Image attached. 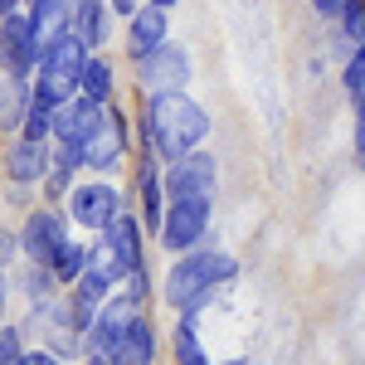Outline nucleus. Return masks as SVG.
Instances as JSON below:
<instances>
[{
  "label": "nucleus",
  "instance_id": "obj_19",
  "mask_svg": "<svg viewBox=\"0 0 365 365\" xmlns=\"http://www.w3.org/2000/svg\"><path fill=\"white\" fill-rule=\"evenodd\" d=\"M49 268L58 273V282H78V273L88 268V249H83V244H73V239H68V244H63V249H58L54 258H49Z\"/></svg>",
  "mask_w": 365,
  "mask_h": 365
},
{
  "label": "nucleus",
  "instance_id": "obj_9",
  "mask_svg": "<svg viewBox=\"0 0 365 365\" xmlns=\"http://www.w3.org/2000/svg\"><path fill=\"white\" fill-rule=\"evenodd\" d=\"M103 103L98 98H88V93H73L68 103H58V113H54V137L58 141H78L83 146L93 132H98V122H103Z\"/></svg>",
  "mask_w": 365,
  "mask_h": 365
},
{
  "label": "nucleus",
  "instance_id": "obj_25",
  "mask_svg": "<svg viewBox=\"0 0 365 365\" xmlns=\"http://www.w3.org/2000/svg\"><path fill=\"white\" fill-rule=\"evenodd\" d=\"M20 356H25V351H20V331L5 327V331H0V361H20Z\"/></svg>",
  "mask_w": 365,
  "mask_h": 365
},
{
  "label": "nucleus",
  "instance_id": "obj_18",
  "mask_svg": "<svg viewBox=\"0 0 365 365\" xmlns=\"http://www.w3.org/2000/svg\"><path fill=\"white\" fill-rule=\"evenodd\" d=\"M54 113H58V103H49V98H29V108H25V137H54Z\"/></svg>",
  "mask_w": 365,
  "mask_h": 365
},
{
  "label": "nucleus",
  "instance_id": "obj_12",
  "mask_svg": "<svg viewBox=\"0 0 365 365\" xmlns=\"http://www.w3.org/2000/svg\"><path fill=\"white\" fill-rule=\"evenodd\" d=\"M49 161H54L49 156V137H20L5 151V175L29 185V180H44L49 175Z\"/></svg>",
  "mask_w": 365,
  "mask_h": 365
},
{
  "label": "nucleus",
  "instance_id": "obj_30",
  "mask_svg": "<svg viewBox=\"0 0 365 365\" xmlns=\"http://www.w3.org/2000/svg\"><path fill=\"white\" fill-rule=\"evenodd\" d=\"M108 5H113V10H117V15H127V20H132V15H137V10H141V5H137V0H108Z\"/></svg>",
  "mask_w": 365,
  "mask_h": 365
},
{
  "label": "nucleus",
  "instance_id": "obj_17",
  "mask_svg": "<svg viewBox=\"0 0 365 365\" xmlns=\"http://www.w3.org/2000/svg\"><path fill=\"white\" fill-rule=\"evenodd\" d=\"M73 29L83 34L88 44H103L108 39V10H103V0H78L73 5Z\"/></svg>",
  "mask_w": 365,
  "mask_h": 365
},
{
  "label": "nucleus",
  "instance_id": "obj_5",
  "mask_svg": "<svg viewBox=\"0 0 365 365\" xmlns=\"http://www.w3.org/2000/svg\"><path fill=\"white\" fill-rule=\"evenodd\" d=\"M210 229V195H170L166 220H161V244L175 253L195 249L200 234Z\"/></svg>",
  "mask_w": 365,
  "mask_h": 365
},
{
  "label": "nucleus",
  "instance_id": "obj_2",
  "mask_svg": "<svg viewBox=\"0 0 365 365\" xmlns=\"http://www.w3.org/2000/svg\"><path fill=\"white\" fill-rule=\"evenodd\" d=\"M88 44L78 29H63L58 39L44 44V58H39V78H34V93L49 98V103H68L73 93H83V68H88Z\"/></svg>",
  "mask_w": 365,
  "mask_h": 365
},
{
  "label": "nucleus",
  "instance_id": "obj_28",
  "mask_svg": "<svg viewBox=\"0 0 365 365\" xmlns=\"http://www.w3.org/2000/svg\"><path fill=\"white\" fill-rule=\"evenodd\" d=\"M312 5H317V15H341L351 0H312Z\"/></svg>",
  "mask_w": 365,
  "mask_h": 365
},
{
  "label": "nucleus",
  "instance_id": "obj_22",
  "mask_svg": "<svg viewBox=\"0 0 365 365\" xmlns=\"http://www.w3.org/2000/svg\"><path fill=\"white\" fill-rule=\"evenodd\" d=\"M83 93H88V98H98V103H108V98H113V68H108L103 58H88V68H83Z\"/></svg>",
  "mask_w": 365,
  "mask_h": 365
},
{
  "label": "nucleus",
  "instance_id": "obj_4",
  "mask_svg": "<svg viewBox=\"0 0 365 365\" xmlns=\"http://www.w3.org/2000/svg\"><path fill=\"white\" fill-rule=\"evenodd\" d=\"M39 58H44V39H39L34 20L10 10L0 20V73L5 78H29L39 68Z\"/></svg>",
  "mask_w": 365,
  "mask_h": 365
},
{
  "label": "nucleus",
  "instance_id": "obj_14",
  "mask_svg": "<svg viewBox=\"0 0 365 365\" xmlns=\"http://www.w3.org/2000/svg\"><path fill=\"white\" fill-rule=\"evenodd\" d=\"M151 356H156L151 322H146L141 312H132V322L122 327V336H117V346H113V365H146Z\"/></svg>",
  "mask_w": 365,
  "mask_h": 365
},
{
  "label": "nucleus",
  "instance_id": "obj_29",
  "mask_svg": "<svg viewBox=\"0 0 365 365\" xmlns=\"http://www.w3.org/2000/svg\"><path fill=\"white\" fill-rule=\"evenodd\" d=\"M20 361L25 365H54V351H25Z\"/></svg>",
  "mask_w": 365,
  "mask_h": 365
},
{
  "label": "nucleus",
  "instance_id": "obj_32",
  "mask_svg": "<svg viewBox=\"0 0 365 365\" xmlns=\"http://www.w3.org/2000/svg\"><path fill=\"white\" fill-rule=\"evenodd\" d=\"M0 307H5V273H0Z\"/></svg>",
  "mask_w": 365,
  "mask_h": 365
},
{
  "label": "nucleus",
  "instance_id": "obj_3",
  "mask_svg": "<svg viewBox=\"0 0 365 365\" xmlns=\"http://www.w3.org/2000/svg\"><path fill=\"white\" fill-rule=\"evenodd\" d=\"M234 273H239V263H234V258H225V253H190V258H180V263L170 268L166 302L175 312H190V317H195L200 302H205L220 282H229Z\"/></svg>",
  "mask_w": 365,
  "mask_h": 365
},
{
  "label": "nucleus",
  "instance_id": "obj_24",
  "mask_svg": "<svg viewBox=\"0 0 365 365\" xmlns=\"http://www.w3.org/2000/svg\"><path fill=\"white\" fill-rule=\"evenodd\" d=\"M346 93H365V44H356V58L346 63Z\"/></svg>",
  "mask_w": 365,
  "mask_h": 365
},
{
  "label": "nucleus",
  "instance_id": "obj_31",
  "mask_svg": "<svg viewBox=\"0 0 365 365\" xmlns=\"http://www.w3.org/2000/svg\"><path fill=\"white\" fill-rule=\"evenodd\" d=\"M15 5H20V0H0V20H5V15H10Z\"/></svg>",
  "mask_w": 365,
  "mask_h": 365
},
{
  "label": "nucleus",
  "instance_id": "obj_15",
  "mask_svg": "<svg viewBox=\"0 0 365 365\" xmlns=\"http://www.w3.org/2000/svg\"><path fill=\"white\" fill-rule=\"evenodd\" d=\"M103 244L113 249V258L127 268V273H137V268H141V225L132 220V215H117L113 225L103 229Z\"/></svg>",
  "mask_w": 365,
  "mask_h": 365
},
{
  "label": "nucleus",
  "instance_id": "obj_21",
  "mask_svg": "<svg viewBox=\"0 0 365 365\" xmlns=\"http://www.w3.org/2000/svg\"><path fill=\"white\" fill-rule=\"evenodd\" d=\"M141 200H146V225L161 234V220H166V215H161V180H156V166H151V161L141 166Z\"/></svg>",
  "mask_w": 365,
  "mask_h": 365
},
{
  "label": "nucleus",
  "instance_id": "obj_7",
  "mask_svg": "<svg viewBox=\"0 0 365 365\" xmlns=\"http://www.w3.org/2000/svg\"><path fill=\"white\" fill-rule=\"evenodd\" d=\"M215 180H220V166L210 151H185L170 161L166 190L170 195H215Z\"/></svg>",
  "mask_w": 365,
  "mask_h": 365
},
{
  "label": "nucleus",
  "instance_id": "obj_6",
  "mask_svg": "<svg viewBox=\"0 0 365 365\" xmlns=\"http://www.w3.org/2000/svg\"><path fill=\"white\" fill-rule=\"evenodd\" d=\"M137 73H141V88H146V93H175V88L190 83V54L166 39L161 49H151L146 58H137Z\"/></svg>",
  "mask_w": 365,
  "mask_h": 365
},
{
  "label": "nucleus",
  "instance_id": "obj_34",
  "mask_svg": "<svg viewBox=\"0 0 365 365\" xmlns=\"http://www.w3.org/2000/svg\"><path fill=\"white\" fill-rule=\"evenodd\" d=\"M361 170H365V151H361Z\"/></svg>",
  "mask_w": 365,
  "mask_h": 365
},
{
  "label": "nucleus",
  "instance_id": "obj_11",
  "mask_svg": "<svg viewBox=\"0 0 365 365\" xmlns=\"http://www.w3.org/2000/svg\"><path fill=\"white\" fill-rule=\"evenodd\" d=\"M122 151H127V127H122V117L108 113L98 122V132L83 141V166L93 170H113L122 161Z\"/></svg>",
  "mask_w": 365,
  "mask_h": 365
},
{
  "label": "nucleus",
  "instance_id": "obj_33",
  "mask_svg": "<svg viewBox=\"0 0 365 365\" xmlns=\"http://www.w3.org/2000/svg\"><path fill=\"white\" fill-rule=\"evenodd\" d=\"M156 5H166V10H170V5H175V0H156Z\"/></svg>",
  "mask_w": 365,
  "mask_h": 365
},
{
  "label": "nucleus",
  "instance_id": "obj_27",
  "mask_svg": "<svg viewBox=\"0 0 365 365\" xmlns=\"http://www.w3.org/2000/svg\"><path fill=\"white\" fill-rule=\"evenodd\" d=\"M356 151H365V93H356Z\"/></svg>",
  "mask_w": 365,
  "mask_h": 365
},
{
  "label": "nucleus",
  "instance_id": "obj_13",
  "mask_svg": "<svg viewBox=\"0 0 365 365\" xmlns=\"http://www.w3.org/2000/svg\"><path fill=\"white\" fill-rule=\"evenodd\" d=\"M166 5H141L137 15H132V34H127V49H132V58H146L151 49H161L166 44Z\"/></svg>",
  "mask_w": 365,
  "mask_h": 365
},
{
  "label": "nucleus",
  "instance_id": "obj_8",
  "mask_svg": "<svg viewBox=\"0 0 365 365\" xmlns=\"http://www.w3.org/2000/svg\"><path fill=\"white\" fill-rule=\"evenodd\" d=\"M68 210L83 229H108L117 220V190L108 180H93V185H73L68 190Z\"/></svg>",
  "mask_w": 365,
  "mask_h": 365
},
{
  "label": "nucleus",
  "instance_id": "obj_20",
  "mask_svg": "<svg viewBox=\"0 0 365 365\" xmlns=\"http://www.w3.org/2000/svg\"><path fill=\"white\" fill-rule=\"evenodd\" d=\"M175 361L180 365H205V346H200L195 327H190V312H180V327H175Z\"/></svg>",
  "mask_w": 365,
  "mask_h": 365
},
{
  "label": "nucleus",
  "instance_id": "obj_23",
  "mask_svg": "<svg viewBox=\"0 0 365 365\" xmlns=\"http://www.w3.org/2000/svg\"><path fill=\"white\" fill-rule=\"evenodd\" d=\"M341 29H346L351 44H365V0H351V5L341 10Z\"/></svg>",
  "mask_w": 365,
  "mask_h": 365
},
{
  "label": "nucleus",
  "instance_id": "obj_26",
  "mask_svg": "<svg viewBox=\"0 0 365 365\" xmlns=\"http://www.w3.org/2000/svg\"><path fill=\"white\" fill-rule=\"evenodd\" d=\"M15 249H25V244H20V239H15L10 229H0V273L10 268V258H15Z\"/></svg>",
  "mask_w": 365,
  "mask_h": 365
},
{
  "label": "nucleus",
  "instance_id": "obj_10",
  "mask_svg": "<svg viewBox=\"0 0 365 365\" xmlns=\"http://www.w3.org/2000/svg\"><path fill=\"white\" fill-rule=\"evenodd\" d=\"M20 244H25L29 263H49V258L68 244V229H63V220H58L54 210H34L25 234H20Z\"/></svg>",
  "mask_w": 365,
  "mask_h": 365
},
{
  "label": "nucleus",
  "instance_id": "obj_1",
  "mask_svg": "<svg viewBox=\"0 0 365 365\" xmlns=\"http://www.w3.org/2000/svg\"><path fill=\"white\" fill-rule=\"evenodd\" d=\"M205 137H210V113L195 98H185L180 88L175 93H151V103H146V141H151V151L175 161V156L195 151Z\"/></svg>",
  "mask_w": 365,
  "mask_h": 365
},
{
  "label": "nucleus",
  "instance_id": "obj_16",
  "mask_svg": "<svg viewBox=\"0 0 365 365\" xmlns=\"http://www.w3.org/2000/svg\"><path fill=\"white\" fill-rule=\"evenodd\" d=\"M73 5L78 0H34V29H39V39L49 44V39H58L63 29H73Z\"/></svg>",
  "mask_w": 365,
  "mask_h": 365
}]
</instances>
